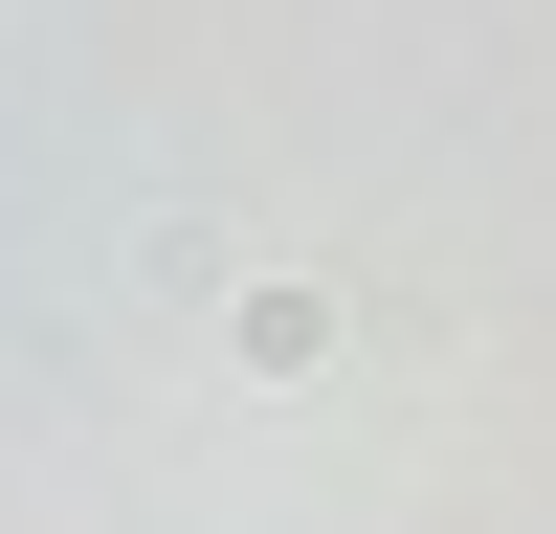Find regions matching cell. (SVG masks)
<instances>
[{
  "instance_id": "cell-1",
  "label": "cell",
  "mask_w": 556,
  "mask_h": 534,
  "mask_svg": "<svg viewBox=\"0 0 556 534\" xmlns=\"http://www.w3.org/2000/svg\"><path fill=\"white\" fill-rule=\"evenodd\" d=\"M223 356H245V379H334V356H356V290H334V267H267V290H223Z\"/></svg>"
}]
</instances>
